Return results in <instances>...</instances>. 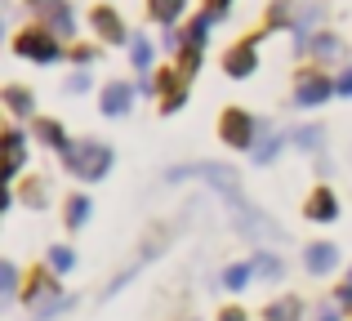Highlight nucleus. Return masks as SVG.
Masks as SVG:
<instances>
[{"instance_id":"obj_1","label":"nucleus","mask_w":352,"mask_h":321,"mask_svg":"<svg viewBox=\"0 0 352 321\" xmlns=\"http://www.w3.org/2000/svg\"><path fill=\"white\" fill-rule=\"evenodd\" d=\"M63 161H67V170L76 174V179L94 183V179H103V174L112 170V148H103V143H94V139L67 143V148H63Z\"/></svg>"},{"instance_id":"obj_2","label":"nucleus","mask_w":352,"mask_h":321,"mask_svg":"<svg viewBox=\"0 0 352 321\" xmlns=\"http://www.w3.org/2000/svg\"><path fill=\"white\" fill-rule=\"evenodd\" d=\"M219 134H223L228 148H254V121H250V112H241V107H232V112H223V121H219Z\"/></svg>"},{"instance_id":"obj_3","label":"nucleus","mask_w":352,"mask_h":321,"mask_svg":"<svg viewBox=\"0 0 352 321\" xmlns=\"http://www.w3.org/2000/svg\"><path fill=\"white\" fill-rule=\"evenodd\" d=\"M23 58H36V63H54L58 58V36L45 27V32H23L18 36V45H14Z\"/></svg>"},{"instance_id":"obj_4","label":"nucleus","mask_w":352,"mask_h":321,"mask_svg":"<svg viewBox=\"0 0 352 321\" xmlns=\"http://www.w3.org/2000/svg\"><path fill=\"white\" fill-rule=\"evenodd\" d=\"M330 94H335V85H330L321 71H303V76H299V89H294V103H299V107H321Z\"/></svg>"},{"instance_id":"obj_5","label":"nucleus","mask_w":352,"mask_h":321,"mask_svg":"<svg viewBox=\"0 0 352 321\" xmlns=\"http://www.w3.org/2000/svg\"><path fill=\"white\" fill-rule=\"evenodd\" d=\"M45 18V27H50L54 36H72L76 32V14H72V5H63V0H45V5H36Z\"/></svg>"},{"instance_id":"obj_6","label":"nucleus","mask_w":352,"mask_h":321,"mask_svg":"<svg viewBox=\"0 0 352 321\" xmlns=\"http://www.w3.org/2000/svg\"><path fill=\"white\" fill-rule=\"evenodd\" d=\"M339 263V250L330 241H321V245H308V250H303V268L312 272V277H326L330 268H335Z\"/></svg>"},{"instance_id":"obj_7","label":"nucleus","mask_w":352,"mask_h":321,"mask_svg":"<svg viewBox=\"0 0 352 321\" xmlns=\"http://www.w3.org/2000/svg\"><path fill=\"white\" fill-rule=\"evenodd\" d=\"M129 103H134V85H125V80H112L103 89V116H125Z\"/></svg>"},{"instance_id":"obj_8","label":"nucleus","mask_w":352,"mask_h":321,"mask_svg":"<svg viewBox=\"0 0 352 321\" xmlns=\"http://www.w3.org/2000/svg\"><path fill=\"white\" fill-rule=\"evenodd\" d=\"M67 308H76V295H63V290H50V295H41V299L32 304V313L41 317V321H50V317L67 313Z\"/></svg>"},{"instance_id":"obj_9","label":"nucleus","mask_w":352,"mask_h":321,"mask_svg":"<svg viewBox=\"0 0 352 321\" xmlns=\"http://www.w3.org/2000/svg\"><path fill=\"white\" fill-rule=\"evenodd\" d=\"M254 67H258V54H254V45H250V41H245V45H236V49L228 54V76H236V80H241V76H250Z\"/></svg>"},{"instance_id":"obj_10","label":"nucleus","mask_w":352,"mask_h":321,"mask_svg":"<svg viewBox=\"0 0 352 321\" xmlns=\"http://www.w3.org/2000/svg\"><path fill=\"white\" fill-rule=\"evenodd\" d=\"M94 27H98V36H103V41H112V45L129 41V36H125V27H120V18L112 14V9H98V14H94Z\"/></svg>"},{"instance_id":"obj_11","label":"nucleus","mask_w":352,"mask_h":321,"mask_svg":"<svg viewBox=\"0 0 352 321\" xmlns=\"http://www.w3.org/2000/svg\"><path fill=\"white\" fill-rule=\"evenodd\" d=\"M335 214H339V206H335V197H330V192H317V197L308 201V219H317V223H330Z\"/></svg>"},{"instance_id":"obj_12","label":"nucleus","mask_w":352,"mask_h":321,"mask_svg":"<svg viewBox=\"0 0 352 321\" xmlns=\"http://www.w3.org/2000/svg\"><path fill=\"white\" fill-rule=\"evenodd\" d=\"M250 263H254V272H258L263 281H281V277H285V268H281V259H276V254H263V250H258Z\"/></svg>"},{"instance_id":"obj_13","label":"nucleus","mask_w":352,"mask_h":321,"mask_svg":"<svg viewBox=\"0 0 352 321\" xmlns=\"http://www.w3.org/2000/svg\"><path fill=\"white\" fill-rule=\"evenodd\" d=\"M5 152H9V165H5V174L14 179V174L23 170V134H18V130H9V134H5Z\"/></svg>"},{"instance_id":"obj_14","label":"nucleus","mask_w":352,"mask_h":321,"mask_svg":"<svg viewBox=\"0 0 352 321\" xmlns=\"http://www.w3.org/2000/svg\"><path fill=\"white\" fill-rule=\"evenodd\" d=\"M5 107L14 116H32V94H27V89H18V85H9L5 89Z\"/></svg>"},{"instance_id":"obj_15","label":"nucleus","mask_w":352,"mask_h":321,"mask_svg":"<svg viewBox=\"0 0 352 321\" xmlns=\"http://www.w3.org/2000/svg\"><path fill=\"white\" fill-rule=\"evenodd\" d=\"M36 139L41 143H50V148H67V139H63V125L58 121H36Z\"/></svg>"},{"instance_id":"obj_16","label":"nucleus","mask_w":352,"mask_h":321,"mask_svg":"<svg viewBox=\"0 0 352 321\" xmlns=\"http://www.w3.org/2000/svg\"><path fill=\"white\" fill-rule=\"evenodd\" d=\"M250 277H254V263H232V268L223 272V286H228V290H245Z\"/></svg>"},{"instance_id":"obj_17","label":"nucleus","mask_w":352,"mask_h":321,"mask_svg":"<svg viewBox=\"0 0 352 321\" xmlns=\"http://www.w3.org/2000/svg\"><path fill=\"white\" fill-rule=\"evenodd\" d=\"M183 5H188V0H152L147 9H152V18H156V23H174V18L183 14Z\"/></svg>"},{"instance_id":"obj_18","label":"nucleus","mask_w":352,"mask_h":321,"mask_svg":"<svg viewBox=\"0 0 352 321\" xmlns=\"http://www.w3.org/2000/svg\"><path fill=\"white\" fill-rule=\"evenodd\" d=\"M89 223V197H72L67 201V228H85Z\"/></svg>"},{"instance_id":"obj_19","label":"nucleus","mask_w":352,"mask_h":321,"mask_svg":"<svg viewBox=\"0 0 352 321\" xmlns=\"http://www.w3.org/2000/svg\"><path fill=\"white\" fill-rule=\"evenodd\" d=\"M267 321H299V299H276L267 308Z\"/></svg>"},{"instance_id":"obj_20","label":"nucleus","mask_w":352,"mask_h":321,"mask_svg":"<svg viewBox=\"0 0 352 321\" xmlns=\"http://www.w3.org/2000/svg\"><path fill=\"white\" fill-rule=\"evenodd\" d=\"M312 54H317V58H326V63H335L339 54H344V45H339L335 36H317V41H312Z\"/></svg>"},{"instance_id":"obj_21","label":"nucleus","mask_w":352,"mask_h":321,"mask_svg":"<svg viewBox=\"0 0 352 321\" xmlns=\"http://www.w3.org/2000/svg\"><path fill=\"white\" fill-rule=\"evenodd\" d=\"M281 143H285V134H272V139L254 143V161H258V165H267V161L276 157V152H281Z\"/></svg>"},{"instance_id":"obj_22","label":"nucleus","mask_w":352,"mask_h":321,"mask_svg":"<svg viewBox=\"0 0 352 321\" xmlns=\"http://www.w3.org/2000/svg\"><path fill=\"white\" fill-rule=\"evenodd\" d=\"M129 54H134V67H138V71L152 67V45H147L143 36H134V41H129Z\"/></svg>"},{"instance_id":"obj_23","label":"nucleus","mask_w":352,"mask_h":321,"mask_svg":"<svg viewBox=\"0 0 352 321\" xmlns=\"http://www.w3.org/2000/svg\"><path fill=\"white\" fill-rule=\"evenodd\" d=\"M50 268L54 272H72V268H76V254H72L67 245H54V250H50Z\"/></svg>"},{"instance_id":"obj_24","label":"nucleus","mask_w":352,"mask_h":321,"mask_svg":"<svg viewBox=\"0 0 352 321\" xmlns=\"http://www.w3.org/2000/svg\"><path fill=\"white\" fill-rule=\"evenodd\" d=\"M294 143H299V148H308V152H317L321 148V130H317V125H308V130L294 134Z\"/></svg>"},{"instance_id":"obj_25","label":"nucleus","mask_w":352,"mask_h":321,"mask_svg":"<svg viewBox=\"0 0 352 321\" xmlns=\"http://www.w3.org/2000/svg\"><path fill=\"white\" fill-rule=\"evenodd\" d=\"M0 290H5V295L18 290V268H14V263H0Z\"/></svg>"},{"instance_id":"obj_26","label":"nucleus","mask_w":352,"mask_h":321,"mask_svg":"<svg viewBox=\"0 0 352 321\" xmlns=\"http://www.w3.org/2000/svg\"><path fill=\"white\" fill-rule=\"evenodd\" d=\"M89 89V71H76V76L67 80V94H85Z\"/></svg>"},{"instance_id":"obj_27","label":"nucleus","mask_w":352,"mask_h":321,"mask_svg":"<svg viewBox=\"0 0 352 321\" xmlns=\"http://www.w3.org/2000/svg\"><path fill=\"white\" fill-rule=\"evenodd\" d=\"M335 89H339V94H352V71H344V76L335 80Z\"/></svg>"},{"instance_id":"obj_28","label":"nucleus","mask_w":352,"mask_h":321,"mask_svg":"<svg viewBox=\"0 0 352 321\" xmlns=\"http://www.w3.org/2000/svg\"><path fill=\"white\" fill-rule=\"evenodd\" d=\"M339 304H344V308H352V281H348L344 290H339Z\"/></svg>"},{"instance_id":"obj_29","label":"nucleus","mask_w":352,"mask_h":321,"mask_svg":"<svg viewBox=\"0 0 352 321\" xmlns=\"http://www.w3.org/2000/svg\"><path fill=\"white\" fill-rule=\"evenodd\" d=\"M219 321H245V313H241V308H228V313L219 317Z\"/></svg>"},{"instance_id":"obj_30","label":"nucleus","mask_w":352,"mask_h":321,"mask_svg":"<svg viewBox=\"0 0 352 321\" xmlns=\"http://www.w3.org/2000/svg\"><path fill=\"white\" fill-rule=\"evenodd\" d=\"M228 5H232V0H214V5H210V9H214V14L223 18V14H228Z\"/></svg>"},{"instance_id":"obj_31","label":"nucleus","mask_w":352,"mask_h":321,"mask_svg":"<svg viewBox=\"0 0 352 321\" xmlns=\"http://www.w3.org/2000/svg\"><path fill=\"white\" fill-rule=\"evenodd\" d=\"M317 321H344V317H339V313H321Z\"/></svg>"},{"instance_id":"obj_32","label":"nucleus","mask_w":352,"mask_h":321,"mask_svg":"<svg viewBox=\"0 0 352 321\" xmlns=\"http://www.w3.org/2000/svg\"><path fill=\"white\" fill-rule=\"evenodd\" d=\"M32 5H45V0H32Z\"/></svg>"},{"instance_id":"obj_33","label":"nucleus","mask_w":352,"mask_h":321,"mask_svg":"<svg viewBox=\"0 0 352 321\" xmlns=\"http://www.w3.org/2000/svg\"><path fill=\"white\" fill-rule=\"evenodd\" d=\"M348 281H352V277H348Z\"/></svg>"}]
</instances>
